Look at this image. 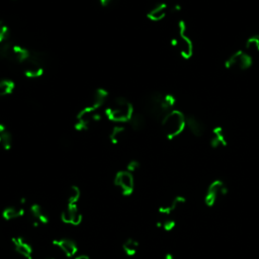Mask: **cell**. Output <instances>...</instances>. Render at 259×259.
Masks as SVG:
<instances>
[{
	"label": "cell",
	"mask_w": 259,
	"mask_h": 259,
	"mask_svg": "<svg viewBox=\"0 0 259 259\" xmlns=\"http://www.w3.org/2000/svg\"><path fill=\"white\" fill-rule=\"evenodd\" d=\"M123 251L128 257H133L137 254L139 249V242L135 238H128L123 243Z\"/></svg>",
	"instance_id": "19"
},
{
	"label": "cell",
	"mask_w": 259,
	"mask_h": 259,
	"mask_svg": "<svg viewBox=\"0 0 259 259\" xmlns=\"http://www.w3.org/2000/svg\"><path fill=\"white\" fill-rule=\"evenodd\" d=\"M186 126L188 127V129L191 130V132L194 135V136H202L205 132V127L204 125L201 123V121H198L195 117H187L186 119Z\"/></svg>",
	"instance_id": "20"
},
{
	"label": "cell",
	"mask_w": 259,
	"mask_h": 259,
	"mask_svg": "<svg viewBox=\"0 0 259 259\" xmlns=\"http://www.w3.org/2000/svg\"><path fill=\"white\" fill-rule=\"evenodd\" d=\"M48 259H55V258H48Z\"/></svg>",
	"instance_id": "33"
},
{
	"label": "cell",
	"mask_w": 259,
	"mask_h": 259,
	"mask_svg": "<svg viewBox=\"0 0 259 259\" xmlns=\"http://www.w3.org/2000/svg\"><path fill=\"white\" fill-rule=\"evenodd\" d=\"M164 259H174V257H173V255L171 253H167L165 255V258H164Z\"/></svg>",
	"instance_id": "32"
},
{
	"label": "cell",
	"mask_w": 259,
	"mask_h": 259,
	"mask_svg": "<svg viewBox=\"0 0 259 259\" xmlns=\"http://www.w3.org/2000/svg\"><path fill=\"white\" fill-rule=\"evenodd\" d=\"M113 0H100V3L102 6H109L110 4L113 3Z\"/></svg>",
	"instance_id": "30"
},
{
	"label": "cell",
	"mask_w": 259,
	"mask_h": 259,
	"mask_svg": "<svg viewBox=\"0 0 259 259\" xmlns=\"http://www.w3.org/2000/svg\"><path fill=\"white\" fill-rule=\"evenodd\" d=\"M99 120L98 110L93 109L90 105L81 110L76 117L75 128L77 131H86L93 124Z\"/></svg>",
	"instance_id": "5"
},
{
	"label": "cell",
	"mask_w": 259,
	"mask_h": 259,
	"mask_svg": "<svg viewBox=\"0 0 259 259\" xmlns=\"http://www.w3.org/2000/svg\"><path fill=\"white\" fill-rule=\"evenodd\" d=\"M16 252L23 259H33V249L32 245L22 237H14L11 239Z\"/></svg>",
	"instance_id": "13"
},
{
	"label": "cell",
	"mask_w": 259,
	"mask_h": 259,
	"mask_svg": "<svg viewBox=\"0 0 259 259\" xmlns=\"http://www.w3.org/2000/svg\"><path fill=\"white\" fill-rule=\"evenodd\" d=\"M251 56L246 52H237L227 60V67L230 69L244 70L251 66Z\"/></svg>",
	"instance_id": "10"
},
{
	"label": "cell",
	"mask_w": 259,
	"mask_h": 259,
	"mask_svg": "<svg viewBox=\"0 0 259 259\" xmlns=\"http://www.w3.org/2000/svg\"><path fill=\"white\" fill-rule=\"evenodd\" d=\"M23 73L30 78H38L44 74V67L40 57L37 55H32L26 62L22 64Z\"/></svg>",
	"instance_id": "9"
},
{
	"label": "cell",
	"mask_w": 259,
	"mask_h": 259,
	"mask_svg": "<svg viewBox=\"0 0 259 259\" xmlns=\"http://www.w3.org/2000/svg\"><path fill=\"white\" fill-rule=\"evenodd\" d=\"M81 196V191L78 186H71L69 188L68 197H67V205H77Z\"/></svg>",
	"instance_id": "25"
},
{
	"label": "cell",
	"mask_w": 259,
	"mask_h": 259,
	"mask_svg": "<svg viewBox=\"0 0 259 259\" xmlns=\"http://www.w3.org/2000/svg\"><path fill=\"white\" fill-rule=\"evenodd\" d=\"M105 114L113 122H130L134 115V109L131 102L126 98L119 97L114 99L110 107L105 110Z\"/></svg>",
	"instance_id": "2"
},
{
	"label": "cell",
	"mask_w": 259,
	"mask_h": 259,
	"mask_svg": "<svg viewBox=\"0 0 259 259\" xmlns=\"http://www.w3.org/2000/svg\"><path fill=\"white\" fill-rule=\"evenodd\" d=\"M174 105V98L170 94H163L159 92L150 93L143 101L145 113L154 119H163L170 113Z\"/></svg>",
	"instance_id": "1"
},
{
	"label": "cell",
	"mask_w": 259,
	"mask_h": 259,
	"mask_svg": "<svg viewBox=\"0 0 259 259\" xmlns=\"http://www.w3.org/2000/svg\"><path fill=\"white\" fill-rule=\"evenodd\" d=\"M126 133V129L122 126H115L110 134V140L113 144L120 143L124 138Z\"/></svg>",
	"instance_id": "22"
},
{
	"label": "cell",
	"mask_w": 259,
	"mask_h": 259,
	"mask_svg": "<svg viewBox=\"0 0 259 259\" xmlns=\"http://www.w3.org/2000/svg\"><path fill=\"white\" fill-rule=\"evenodd\" d=\"M9 39V29L3 21L0 20V44L8 42Z\"/></svg>",
	"instance_id": "28"
},
{
	"label": "cell",
	"mask_w": 259,
	"mask_h": 259,
	"mask_svg": "<svg viewBox=\"0 0 259 259\" xmlns=\"http://www.w3.org/2000/svg\"><path fill=\"white\" fill-rule=\"evenodd\" d=\"M227 186L221 180H215L210 184L205 196V203L209 207H213L218 199L227 194Z\"/></svg>",
	"instance_id": "8"
},
{
	"label": "cell",
	"mask_w": 259,
	"mask_h": 259,
	"mask_svg": "<svg viewBox=\"0 0 259 259\" xmlns=\"http://www.w3.org/2000/svg\"><path fill=\"white\" fill-rule=\"evenodd\" d=\"M15 90V82L9 79L0 80V97L9 96Z\"/></svg>",
	"instance_id": "23"
},
{
	"label": "cell",
	"mask_w": 259,
	"mask_h": 259,
	"mask_svg": "<svg viewBox=\"0 0 259 259\" xmlns=\"http://www.w3.org/2000/svg\"><path fill=\"white\" fill-rule=\"evenodd\" d=\"M82 214L77 205H67L65 210L61 213V220L68 225L78 226L82 222Z\"/></svg>",
	"instance_id": "11"
},
{
	"label": "cell",
	"mask_w": 259,
	"mask_h": 259,
	"mask_svg": "<svg viewBox=\"0 0 259 259\" xmlns=\"http://www.w3.org/2000/svg\"><path fill=\"white\" fill-rule=\"evenodd\" d=\"M259 52V37H251L246 43V53L249 54H255Z\"/></svg>",
	"instance_id": "26"
},
{
	"label": "cell",
	"mask_w": 259,
	"mask_h": 259,
	"mask_svg": "<svg viewBox=\"0 0 259 259\" xmlns=\"http://www.w3.org/2000/svg\"><path fill=\"white\" fill-rule=\"evenodd\" d=\"M0 55H1V57L6 61L22 64L30 58L31 53L28 49L23 48V47L19 45H15L6 42L0 47Z\"/></svg>",
	"instance_id": "4"
},
{
	"label": "cell",
	"mask_w": 259,
	"mask_h": 259,
	"mask_svg": "<svg viewBox=\"0 0 259 259\" xmlns=\"http://www.w3.org/2000/svg\"><path fill=\"white\" fill-rule=\"evenodd\" d=\"M130 123H131L133 130H135V131H140V130H142L145 126V119L143 115L141 114H134Z\"/></svg>",
	"instance_id": "27"
},
{
	"label": "cell",
	"mask_w": 259,
	"mask_h": 259,
	"mask_svg": "<svg viewBox=\"0 0 259 259\" xmlns=\"http://www.w3.org/2000/svg\"><path fill=\"white\" fill-rule=\"evenodd\" d=\"M109 97V93L108 91L103 89V88H98L96 91H94L92 98H91V102H90V107H92L93 109L96 110H99L102 105L105 103Z\"/></svg>",
	"instance_id": "17"
},
{
	"label": "cell",
	"mask_w": 259,
	"mask_h": 259,
	"mask_svg": "<svg viewBox=\"0 0 259 259\" xmlns=\"http://www.w3.org/2000/svg\"><path fill=\"white\" fill-rule=\"evenodd\" d=\"M74 259H91L88 255H85V254H80V255H77L74 257Z\"/></svg>",
	"instance_id": "31"
},
{
	"label": "cell",
	"mask_w": 259,
	"mask_h": 259,
	"mask_svg": "<svg viewBox=\"0 0 259 259\" xmlns=\"http://www.w3.org/2000/svg\"><path fill=\"white\" fill-rule=\"evenodd\" d=\"M0 146L4 150H10L13 147V136L4 125L0 124Z\"/></svg>",
	"instance_id": "18"
},
{
	"label": "cell",
	"mask_w": 259,
	"mask_h": 259,
	"mask_svg": "<svg viewBox=\"0 0 259 259\" xmlns=\"http://www.w3.org/2000/svg\"><path fill=\"white\" fill-rule=\"evenodd\" d=\"M211 145L215 148L226 145V137L221 129H216L214 131L213 138H211Z\"/></svg>",
	"instance_id": "24"
},
{
	"label": "cell",
	"mask_w": 259,
	"mask_h": 259,
	"mask_svg": "<svg viewBox=\"0 0 259 259\" xmlns=\"http://www.w3.org/2000/svg\"><path fill=\"white\" fill-rule=\"evenodd\" d=\"M26 215L25 206L21 205L20 203L16 206H9L5 208L2 211V217L6 221L16 220Z\"/></svg>",
	"instance_id": "15"
},
{
	"label": "cell",
	"mask_w": 259,
	"mask_h": 259,
	"mask_svg": "<svg viewBox=\"0 0 259 259\" xmlns=\"http://www.w3.org/2000/svg\"><path fill=\"white\" fill-rule=\"evenodd\" d=\"M173 44L176 48H178V52L182 57L190 58L193 55V50H194L193 43L191 39L185 34V27L183 25V22H180L178 34V37L174 39Z\"/></svg>",
	"instance_id": "7"
},
{
	"label": "cell",
	"mask_w": 259,
	"mask_h": 259,
	"mask_svg": "<svg viewBox=\"0 0 259 259\" xmlns=\"http://www.w3.org/2000/svg\"><path fill=\"white\" fill-rule=\"evenodd\" d=\"M140 168V163L137 160H132L127 164V171L134 173Z\"/></svg>",
	"instance_id": "29"
},
{
	"label": "cell",
	"mask_w": 259,
	"mask_h": 259,
	"mask_svg": "<svg viewBox=\"0 0 259 259\" xmlns=\"http://www.w3.org/2000/svg\"><path fill=\"white\" fill-rule=\"evenodd\" d=\"M161 124L164 134L168 139H173L181 134L186 127V119L180 112L173 110L163 117Z\"/></svg>",
	"instance_id": "3"
},
{
	"label": "cell",
	"mask_w": 259,
	"mask_h": 259,
	"mask_svg": "<svg viewBox=\"0 0 259 259\" xmlns=\"http://www.w3.org/2000/svg\"><path fill=\"white\" fill-rule=\"evenodd\" d=\"M176 225L175 220L172 218V216H160L159 220L157 222V227L163 229L166 232H170L174 229Z\"/></svg>",
	"instance_id": "21"
},
{
	"label": "cell",
	"mask_w": 259,
	"mask_h": 259,
	"mask_svg": "<svg viewBox=\"0 0 259 259\" xmlns=\"http://www.w3.org/2000/svg\"><path fill=\"white\" fill-rule=\"evenodd\" d=\"M53 245L56 246L57 248L60 250L66 257H75L78 252V246L77 244L69 238H60L55 239L53 241Z\"/></svg>",
	"instance_id": "12"
},
{
	"label": "cell",
	"mask_w": 259,
	"mask_h": 259,
	"mask_svg": "<svg viewBox=\"0 0 259 259\" xmlns=\"http://www.w3.org/2000/svg\"><path fill=\"white\" fill-rule=\"evenodd\" d=\"M114 185L119 188L121 194L125 196L131 195L135 190V179L133 173L127 170H121L117 172L113 179Z\"/></svg>",
	"instance_id": "6"
},
{
	"label": "cell",
	"mask_w": 259,
	"mask_h": 259,
	"mask_svg": "<svg viewBox=\"0 0 259 259\" xmlns=\"http://www.w3.org/2000/svg\"><path fill=\"white\" fill-rule=\"evenodd\" d=\"M30 216L32 218V224L34 227L48 225L49 224V217L45 213L43 208L38 204H32L30 206Z\"/></svg>",
	"instance_id": "14"
},
{
	"label": "cell",
	"mask_w": 259,
	"mask_h": 259,
	"mask_svg": "<svg viewBox=\"0 0 259 259\" xmlns=\"http://www.w3.org/2000/svg\"><path fill=\"white\" fill-rule=\"evenodd\" d=\"M167 11L168 7L165 3H157L148 11L147 17L153 21H159L166 16Z\"/></svg>",
	"instance_id": "16"
}]
</instances>
